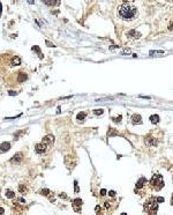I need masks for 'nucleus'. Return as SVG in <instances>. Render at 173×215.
Listing matches in <instances>:
<instances>
[{"label": "nucleus", "instance_id": "f257e3e1", "mask_svg": "<svg viewBox=\"0 0 173 215\" xmlns=\"http://www.w3.org/2000/svg\"><path fill=\"white\" fill-rule=\"evenodd\" d=\"M117 15L125 22H132L139 16V8L133 1H124L117 8Z\"/></svg>", "mask_w": 173, "mask_h": 215}, {"label": "nucleus", "instance_id": "f03ea898", "mask_svg": "<svg viewBox=\"0 0 173 215\" xmlns=\"http://www.w3.org/2000/svg\"><path fill=\"white\" fill-rule=\"evenodd\" d=\"M150 186H151L155 191H159V190L163 189V186H164V179H163L162 175L155 174V175L151 177V179H150Z\"/></svg>", "mask_w": 173, "mask_h": 215}, {"label": "nucleus", "instance_id": "7ed1b4c3", "mask_svg": "<svg viewBox=\"0 0 173 215\" xmlns=\"http://www.w3.org/2000/svg\"><path fill=\"white\" fill-rule=\"evenodd\" d=\"M144 209L146 210V213L149 215H150L151 212L156 214V210L158 209V202H157V200H156L155 198L149 199V200L146 202V205H144Z\"/></svg>", "mask_w": 173, "mask_h": 215}, {"label": "nucleus", "instance_id": "20e7f679", "mask_svg": "<svg viewBox=\"0 0 173 215\" xmlns=\"http://www.w3.org/2000/svg\"><path fill=\"white\" fill-rule=\"evenodd\" d=\"M35 150L37 154H44L46 151V146L44 143H37L36 147H35Z\"/></svg>", "mask_w": 173, "mask_h": 215}, {"label": "nucleus", "instance_id": "39448f33", "mask_svg": "<svg viewBox=\"0 0 173 215\" xmlns=\"http://www.w3.org/2000/svg\"><path fill=\"white\" fill-rule=\"evenodd\" d=\"M53 142H54L53 135H46L45 138H43V141H42V143H44L45 146H47V145H52Z\"/></svg>", "mask_w": 173, "mask_h": 215}, {"label": "nucleus", "instance_id": "423d86ee", "mask_svg": "<svg viewBox=\"0 0 173 215\" xmlns=\"http://www.w3.org/2000/svg\"><path fill=\"white\" fill-rule=\"evenodd\" d=\"M81 205H82V200L81 199H75L73 202V208L75 209V212H80Z\"/></svg>", "mask_w": 173, "mask_h": 215}, {"label": "nucleus", "instance_id": "0eeeda50", "mask_svg": "<svg viewBox=\"0 0 173 215\" xmlns=\"http://www.w3.org/2000/svg\"><path fill=\"white\" fill-rule=\"evenodd\" d=\"M23 158L22 156V153H17V154H15L13 157H12V160H11V163H19Z\"/></svg>", "mask_w": 173, "mask_h": 215}, {"label": "nucleus", "instance_id": "6e6552de", "mask_svg": "<svg viewBox=\"0 0 173 215\" xmlns=\"http://www.w3.org/2000/svg\"><path fill=\"white\" fill-rule=\"evenodd\" d=\"M144 184H146V179L144 178V177H142V178H140V179L137 180V183H136V190L143 187V186H144Z\"/></svg>", "mask_w": 173, "mask_h": 215}, {"label": "nucleus", "instance_id": "1a4fd4ad", "mask_svg": "<svg viewBox=\"0 0 173 215\" xmlns=\"http://www.w3.org/2000/svg\"><path fill=\"white\" fill-rule=\"evenodd\" d=\"M11 148V143L9 142H2L0 145V150L4 153V151H7V150H9Z\"/></svg>", "mask_w": 173, "mask_h": 215}, {"label": "nucleus", "instance_id": "9d476101", "mask_svg": "<svg viewBox=\"0 0 173 215\" xmlns=\"http://www.w3.org/2000/svg\"><path fill=\"white\" fill-rule=\"evenodd\" d=\"M27 74L26 73H23V72H20L19 73V76H17V81L20 82V83H22V82H24L26 80H27Z\"/></svg>", "mask_w": 173, "mask_h": 215}, {"label": "nucleus", "instance_id": "9b49d317", "mask_svg": "<svg viewBox=\"0 0 173 215\" xmlns=\"http://www.w3.org/2000/svg\"><path fill=\"white\" fill-rule=\"evenodd\" d=\"M11 65H12V66L21 65V58H20V57H13L12 61H11Z\"/></svg>", "mask_w": 173, "mask_h": 215}, {"label": "nucleus", "instance_id": "f8f14e48", "mask_svg": "<svg viewBox=\"0 0 173 215\" xmlns=\"http://www.w3.org/2000/svg\"><path fill=\"white\" fill-rule=\"evenodd\" d=\"M132 122H133V124H141V123H142V120H141V116H140V115H133V117H132Z\"/></svg>", "mask_w": 173, "mask_h": 215}, {"label": "nucleus", "instance_id": "ddd939ff", "mask_svg": "<svg viewBox=\"0 0 173 215\" xmlns=\"http://www.w3.org/2000/svg\"><path fill=\"white\" fill-rule=\"evenodd\" d=\"M5 196H6V198H9V199H12V198H14V197H15V193H14L12 190H6V192H5Z\"/></svg>", "mask_w": 173, "mask_h": 215}, {"label": "nucleus", "instance_id": "4468645a", "mask_svg": "<svg viewBox=\"0 0 173 215\" xmlns=\"http://www.w3.org/2000/svg\"><path fill=\"white\" fill-rule=\"evenodd\" d=\"M86 112H80V113L77 115V120L82 123V122L84 120V118H86Z\"/></svg>", "mask_w": 173, "mask_h": 215}, {"label": "nucleus", "instance_id": "2eb2a0df", "mask_svg": "<svg viewBox=\"0 0 173 215\" xmlns=\"http://www.w3.org/2000/svg\"><path fill=\"white\" fill-rule=\"evenodd\" d=\"M150 120H151V123H153V124H157V123L159 122V117H158L157 115H153V116L150 117Z\"/></svg>", "mask_w": 173, "mask_h": 215}, {"label": "nucleus", "instance_id": "dca6fc26", "mask_svg": "<svg viewBox=\"0 0 173 215\" xmlns=\"http://www.w3.org/2000/svg\"><path fill=\"white\" fill-rule=\"evenodd\" d=\"M45 5H50V6H54V5H59V1H44Z\"/></svg>", "mask_w": 173, "mask_h": 215}, {"label": "nucleus", "instance_id": "f3484780", "mask_svg": "<svg viewBox=\"0 0 173 215\" xmlns=\"http://www.w3.org/2000/svg\"><path fill=\"white\" fill-rule=\"evenodd\" d=\"M19 191H20L21 193H26V191H27V187H26L24 185H20V186H19Z\"/></svg>", "mask_w": 173, "mask_h": 215}, {"label": "nucleus", "instance_id": "a211bd4d", "mask_svg": "<svg viewBox=\"0 0 173 215\" xmlns=\"http://www.w3.org/2000/svg\"><path fill=\"white\" fill-rule=\"evenodd\" d=\"M103 112H104L103 109H96V110H93V113L97 115V116H98V115H103Z\"/></svg>", "mask_w": 173, "mask_h": 215}, {"label": "nucleus", "instance_id": "6ab92c4d", "mask_svg": "<svg viewBox=\"0 0 173 215\" xmlns=\"http://www.w3.org/2000/svg\"><path fill=\"white\" fill-rule=\"evenodd\" d=\"M32 50H33V51H37V52H38L39 58H43V56H42V53H40V50H39V47H38V46H32Z\"/></svg>", "mask_w": 173, "mask_h": 215}, {"label": "nucleus", "instance_id": "aec40b11", "mask_svg": "<svg viewBox=\"0 0 173 215\" xmlns=\"http://www.w3.org/2000/svg\"><path fill=\"white\" fill-rule=\"evenodd\" d=\"M40 193H42V194H43V196H47V194H49V190H42V191H40Z\"/></svg>", "mask_w": 173, "mask_h": 215}, {"label": "nucleus", "instance_id": "412c9836", "mask_svg": "<svg viewBox=\"0 0 173 215\" xmlns=\"http://www.w3.org/2000/svg\"><path fill=\"white\" fill-rule=\"evenodd\" d=\"M113 120H114V122H115V123H117V122H118V123H120V120H121V116H119V117H118V118H114Z\"/></svg>", "mask_w": 173, "mask_h": 215}, {"label": "nucleus", "instance_id": "4be33fe9", "mask_svg": "<svg viewBox=\"0 0 173 215\" xmlns=\"http://www.w3.org/2000/svg\"><path fill=\"white\" fill-rule=\"evenodd\" d=\"M108 194H110L111 197H114V196H115V192H114V191H110V192H108Z\"/></svg>", "mask_w": 173, "mask_h": 215}, {"label": "nucleus", "instance_id": "5701e85b", "mask_svg": "<svg viewBox=\"0 0 173 215\" xmlns=\"http://www.w3.org/2000/svg\"><path fill=\"white\" fill-rule=\"evenodd\" d=\"M156 200H157V201H159V202H162V201H164V198H162V197H159V198H157Z\"/></svg>", "mask_w": 173, "mask_h": 215}, {"label": "nucleus", "instance_id": "b1692460", "mask_svg": "<svg viewBox=\"0 0 173 215\" xmlns=\"http://www.w3.org/2000/svg\"><path fill=\"white\" fill-rule=\"evenodd\" d=\"M100 194H102V196H105V194H106V191H105V190H102V191H100Z\"/></svg>", "mask_w": 173, "mask_h": 215}, {"label": "nucleus", "instance_id": "393cba45", "mask_svg": "<svg viewBox=\"0 0 173 215\" xmlns=\"http://www.w3.org/2000/svg\"><path fill=\"white\" fill-rule=\"evenodd\" d=\"M75 191L79 192V186H77V182H75Z\"/></svg>", "mask_w": 173, "mask_h": 215}, {"label": "nucleus", "instance_id": "a878e982", "mask_svg": "<svg viewBox=\"0 0 173 215\" xmlns=\"http://www.w3.org/2000/svg\"><path fill=\"white\" fill-rule=\"evenodd\" d=\"M8 94H9V95H12V96H13V95H16V91L12 90V91H9V93H8Z\"/></svg>", "mask_w": 173, "mask_h": 215}, {"label": "nucleus", "instance_id": "bb28decb", "mask_svg": "<svg viewBox=\"0 0 173 215\" xmlns=\"http://www.w3.org/2000/svg\"><path fill=\"white\" fill-rule=\"evenodd\" d=\"M4 212H5V210H4V208H1V207H0V215L4 214Z\"/></svg>", "mask_w": 173, "mask_h": 215}, {"label": "nucleus", "instance_id": "cd10ccee", "mask_svg": "<svg viewBox=\"0 0 173 215\" xmlns=\"http://www.w3.org/2000/svg\"><path fill=\"white\" fill-rule=\"evenodd\" d=\"M170 30H173V23H171V24H170Z\"/></svg>", "mask_w": 173, "mask_h": 215}, {"label": "nucleus", "instance_id": "c85d7f7f", "mask_svg": "<svg viewBox=\"0 0 173 215\" xmlns=\"http://www.w3.org/2000/svg\"><path fill=\"white\" fill-rule=\"evenodd\" d=\"M1 11H2V8H1V2H0V15H1Z\"/></svg>", "mask_w": 173, "mask_h": 215}, {"label": "nucleus", "instance_id": "c756f323", "mask_svg": "<svg viewBox=\"0 0 173 215\" xmlns=\"http://www.w3.org/2000/svg\"><path fill=\"white\" fill-rule=\"evenodd\" d=\"M121 215H126V214H121Z\"/></svg>", "mask_w": 173, "mask_h": 215}]
</instances>
